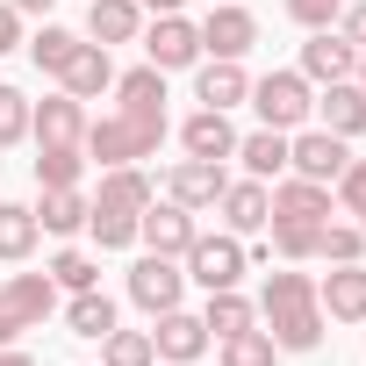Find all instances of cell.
<instances>
[{"label": "cell", "instance_id": "cell-1", "mask_svg": "<svg viewBox=\"0 0 366 366\" xmlns=\"http://www.w3.org/2000/svg\"><path fill=\"white\" fill-rule=\"evenodd\" d=\"M259 316H266V337L280 352H316L323 345V309H316V280L309 273H273L259 287Z\"/></svg>", "mask_w": 366, "mask_h": 366}, {"label": "cell", "instance_id": "cell-2", "mask_svg": "<svg viewBox=\"0 0 366 366\" xmlns=\"http://www.w3.org/2000/svg\"><path fill=\"white\" fill-rule=\"evenodd\" d=\"M158 144H165V108H115V115H101V122H86V137H79V151H86V165H137V158H158Z\"/></svg>", "mask_w": 366, "mask_h": 366}, {"label": "cell", "instance_id": "cell-3", "mask_svg": "<svg viewBox=\"0 0 366 366\" xmlns=\"http://www.w3.org/2000/svg\"><path fill=\"white\" fill-rule=\"evenodd\" d=\"M252 108H259L266 129H302L316 115V94H309L302 72H266V79H252Z\"/></svg>", "mask_w": 366, "mask_h": 366}, {"label": "cell", "instance_id": "cell-4", "mask_svg": "<svg viewBox=\"0 0 366 366\" xmlns=\"http://www.w3.org/2000/svg\"><path fill=\"white\" fill-rule=\"evenodd\" d=\"M244 266H252V252H244V237H194L187 244V280L202 287V295H216V287H237L244 280Z\"/></svg>", "mask_w": 366, "mask_h": 366}, {"label": "cell", "instance_id": "cell-5", "mask_svg": "<svg viewBox=\"0 0 366 366\" xmlns=\"http://www.w3.org/2000/svg\"><path fill=\"white\" fill-rule=\"evenodd\" d=\"M345 165H352V144H345V137H330V129H295V137H287V172H295V179L337 187Z\"/></svg>", "mask_w": 366, "mask_h": 366}, {"label": "cell", "instance_id": "cell-6", "mask_svg": "<svg viewBox=\"0 0 366 366\" xmlns=\"http://www.w3.org/2000/svg\"><path fill=\"white\" fill-rule=\"evenodd\" d=\"M179 295H187V273H179V259H165V252H144V259L129 266V302H137L144 316H165V309H179Z\"/></svg>", "mask_w": 366, "mask_h": 366}, {"label": "cell", "instance_id": "cell-7", "mask_svg": "<svg viewBox=\"0 0 366 366\" xmlns=\"http://www.w3.org/2000/svg\"><path fill=\"white\" fill-rule=\"evenodd\" d=\"M144 65H158V72L202 65V29H194L187 15H158V22L144 29Z\"/></svg>", "mask_w": 366, "mask_h": 366}, {"label": "cell", "instance_id": "cell-8", "mask_svg": "<svg viewBox=\"0 0 366 366\" xmlns=\"http://www.w3.org/2000/svg\"><path fill=\"white\" fill-rule=\"evenodd\" d=\"M202 237V223H194V209H179V202H151L144 216H137V244L144 252H165V259H187V244Z\"/></svg>", "mask_w": 366, "mask_h": 366}, {"label": "cell", "instance_id": "cell-9", "mask_svg": "<svg viewBox=\"0 0 366 366\" xmlns=\"http://www.w3.org/2000/svg\"><path fill=\"white\" fill-rule=\"evenodd\" d=\"M309 86H330V79H352L359 72V44L345 36V29H309V44H302V65H295Z\"/></svg>", "mask_w": 366, "mask_h": 366}, {"label": "cell", "instance_id": "cell-10", "mask_svg": "<svg viewBox=\"0 0 366 366\" xmlns=\"http://www.w3.org/2000/svg\"><path fill=\"white\" fill-rule=\"evenodd\" d=\"M158 330H151V352L165 359V366H194L216 337H209V323L202 316H187V309H165V316H151Z\"/></svg>", "mask_w": 366, "mask_h": 366}, {"label": "cell", "instance_id": "cell-11", "mask_svg": "<svg viewBox=\"0 0 366 366\" xmlns=\"http://www.w3.org/2000/svg\"><path fill=\"white\" fill-rule=\"evenodd\" d=\"M223 187H230V172H223L216 158H179V165L165 172V202H179V209H216Z\"/></svg>", "mask_w": 366, "mask_h": 366}, {"label": "cell", "instance_id": "cell-12", "mask_svg": "<svg viewBox=\"0 0 366 366\" xmlns=\"http://www.w3.org/2000/svg\"><path fill=\"white\" fill-rule=\"evenodd\" d=\"M259 44V22L252 8H237V0H223V8L202 15V58H244Z\"/></svg>", "mask_w": 366, "mask_h": 366}, {"label": "cell", "instance_id": "cell-13", "mask_svg": "<svg viewBox=\"0 0 366 366\" xmlns=\"http://www.w3.org/2000/svg\"><path fill=\"white\" fill-rule=\"evenodd\" d=\"M316 129H330V137H366V86L359 79H330L323 94H316Z\"/></svg>", "mask_w": 366, "mask_h": 366}, {"label": "cell", "instance_id": "cell-14", "mask_svg": "<svg viewBox=\"0 0 366 366\" xmlns=\"http://www.w3.org/2000/svg\"><path fill=\"white\" fill-rule=\"evenodd\" d=\"M316 309H323V323H366V266L352 259V266L323 273L316 280Z\"/></svg>", "mask_w": 366, "mask_h": 366}, {"label": "cell", "instance_id": "cell-15", "mask_svg": "<svg viewBox=\"0 0 366 366\" xmlns=\"http://www.w3.org/2000/svg\"><path fill=\"white\" fill-rule=\"evenodd\" d=\"M216 209H223V230L230 237H252V230L273 223V187H266V179H230Z\"/></svg>", "mask_w": 366, "mask_h": 366}, {"label": "cell", "instance_id": "cell-16", "mask_svg": "<svg viewBox=\"0 0 366 366\" xmlns=\"http://www.w3.org/2000/svg\"><path fill=\"white\" fill-rule=\"evenodd\" d=\"M29 137H36V144H79V137H86V101H72V94L29 101Z\"/></svg>", "mask_w": 366, "mask_h": 366}, {"label": "cell", "instance_id": "cell-17", "mask_svg": "<svg viewBox=\"0 0 366 366\" xmlns=\"http://www.w3.org/2000/svg\"><path fill=\"white\" fill-rule=\"evenodd\" d=\"M194 101H202V108H223V115H230L237 101H252L244 65H237V58H202V65H194Z\"/></svg>", "mask_w": 366, "mask_h": 366}, {"label": "cell", "instance_id": "cell-18", "mask_svg": "<svg viewBox=\"0 0 366 366\" xmlns=\"http://www.w3.org/2000/svg\"><path fill=\"white\" fill-rule=\"evenodd\" d=\"M144 36V8L137 0H86V44L115 51V44H137Z\"/></svg>", "mask_w": 366, "mask_h": 366}, {"label": "cell", "instance_id": "cell-19", "mask_svg": "<svg viewBox=\"0 0 366 366\" xmlns=\"http://www.w3.org/2000/svg\"><path fill=\"white\" fill-rule=\"evenodd\" d=\"M273 223H309V230H323V223H330V187L287 172L280 187H273Z\"/></svg>", "mask_w": 366, "mask_h": 366}, {"label": "cell", "instance_id": "cell-20", "mask_svg": "<svg viewBox=\"0 0 366 366\" xmlns=\"http://www.w3.org/2000/svg\"><path fill=\"white\" fill-rule=\"evenodd\" d=\"M179 151H187V158H230L237 151V129H230V115L223 108H194L187 122H179Z\"/></svg>", "mask_w": 366, "mask_h": 366}, {"label": "cell", "instance_id": "cell-21", "mask_svg": "<svg viewBox=\"0 0 366 366\" xmlns=\"http://www.w3.org/2000/svg\"><path fill=\"white\" fill-rule=\"evenodd\" d=\"M58 79H65V94H72V101H94V94H108V86H115V58H108L101 44H79V51H72V65H65Z\"/></svg>", "mask_w": 366, "mask_h": 366}, {"label": "cell", "instance_id": "cell-22", "mask_svg": "<svg viewBox=\"0 0 366 366\" xmlns=\"http://www.w3.org/2000/svg\"><path fill=\"white\" fill-rule=\"evenodd\" d=\"M230 158H244V179H280L287 172V129H252V137H237V151Z\"/></svg>", "mask_w": 366, "mask_h": 366}, {"label": "cell", "instance_id": "cell-23", "mask_svg": "<svg viewBox=\"0 0 366 366\" xmlns=\"http://www.w3.org/2000/svg\"><path fill=\"white\" fill-rule=\"evenodd\" d=\"M86 209H94V202H79V187H44L36 230H51V237H79V230H86Z\"/></svg>", "mask_w": 366, "mask_h": 366}, {"label": "cell", "instance_id": "cell-24", "mask_svg": "<svg viewBox=\"0 0 366 366\" xmlns=\"http://www.w3.org/2000/svg\"><path fill=\"white\" fill-rule=\"evenodd\" d=\"M65 330H72V337H94V345H101V337L115 330V302H108L101 287H79V295L65 302Z\"/></svg>", "mask_w": 366, "mask_h": 366}, {"label": "cell", "instance_id": "cell-25", "mask_svg": "<svg viewBox=\"0 0 366 366\" xmlns=\"http://www.w3.org/2000/svg\"><path fill=\"white\" fill-rule=\"evenodd\" d=\"M36 209H22V202H0V266H22L29 252H36Z\"/></svg>", "mask_w": 366, "mask_h": 366}, {"label": "cell", "instance_id": "cell-26", "mask_svg": "<svg viewBox=\"0 0 366 366\" xmlns=\"http://www.w3.org/2000/svg\"><path fill=\"white\" fill-rule=\"evenodd\" d=\"M0 295H8V302L22 309V323H29V330H36V323L58 309V280H51V273H15V280L0 287Z\"/></svg>", "mask_w": 366, "mask_h": 366}, {"label": "cell", "instance_id": "cell-27", "mask_svg": "<svg viewBox=\"0 0 366 366\" xmlns=\"http://www.w3.org/2000/svg\"><path fill=\"white\" fill-rule=\"evenodd\" d=\"M86 237H94L101 252H122V244H137V209L94 202V209H86Z\"/></svg>", "mask_w": 366, "mask_h": 366}, {"label": "cell", "instance_id": "cell-28", "mask_svg": "<svg viewBox=\"0 0 366 366\" xmlns=\"http://www.w3.org/2000/svg\"><path fill=\"white\" fill-rule=\"evenodd\" d=\"M280 359V345L252 323V330H230V337H216V366H273Z\"/></svg>", "mask_w": 366, "mask_h": 366}, {"label": "cell", "instance_id": "cell-29", "mask_svg": "<svg viewBox=\"0 0 366 366\" xmlns=\"http://www.w3.org/2000/svg\"><path fill=\"white\" fill-rule=\"evenodd\" d=\"M101 202H115V209H151L158 202V187H151V172H137V165H108V179H101Z\"/></svg>", "mask_w": 366, "mask_h": 366}, {"label": "cell", "instance_id": "cell-30", "mask_svg": "<svg viewBox=\"0 0 366 366\" xmlns=\"http://www.w3.org/2000/svg\"><path fill=\"white\" fill-rule=\"evenodd\" d=\"M86 151L79 144H36V187H79Z\"/></svg>", "mask_w": 366, "mask_h": 366}, {"label": "cell", "instance_id": "cell-31", "mask_svg": "<svg viewBox=\"0 0 366 366\" xmlns=\"http://www.w3.org/2000/svg\"><path fill=\"white\" fill-rule=\"evenodd\" d=\"M202 323H209V337H230V330H252V323H259V309H252L237 287H216V295H209V309H202Z\"/></svg>", "mask_w": 366, "mask_h": 366}, {"label": "cell", "instance_id": "cell-32", "mask_svg": "<svg viewBox=\"0 0 366 366\" xmlns=\"http://www.w3.org/2000/svg\"><path fill=\"white\" fill-rule=\"evenodd\" d=\"M79 44H86V36H72V29H58V22H44V29L29 36V58H36V72H51V79H58V72L72 65V51H79Z\"/></svg>", "mask_w": 366, "mask_h": 366}, {"label": "cell", "instance_id": "cell-33", "mask_svg": "<svg viewBox=\"0 0 366 366\" xmlns=\"http://www.w3.org/2000/svg\"><path fill=\"white\" fill-rule=\"evenodd\" d=\"M266 230H273V244H259V259H287V266L316 259V237L323 230H309V223H266Z\"/></svg>", "mask_w": 366, "mask_h": 366}, {"label": "cell", "instance_id": "cell-34", "mask_svg": "<svg viewBox=\"0 0 366 366\" xmlns=\"http://www.w3.org/2000/svg\"><path fill=\"white\" fill-rule=\"evenodd\" d=\"M101 366H158V352H151V330H108L101 337Z\"/></svg>", "mask_w": 366, "mask_h": 366}, {"label": "cell", "instance_id": "cell-35", "mask_svg": "<svg viewBox=\"0 0 366 366\" xmlns=\"http://www.w3.org/2000/svg\"><path fill=\"white\" fill-rule=\"evenodd\" d=\"M115 94H122V108H165V72L158 65H137V72L115 79Z\"/></svg>", "mask_w": 366, "mask_h": 366}, {"label": "cell", "instance_id": "cell-36", "mask_svg": "<svg viewBox=\"0 0 366 366\" xmlns=\"http://www.w3.org/2000/svg\"><path fill=\"white\" fill-rule=\"evenodd\" d=\"M366 252V230L359 223H323V237H316V259H330V266H352Z\"/></svg>", "mask_w": 366, "mask_h": 366}, {"label": "cell", "instance_id": "cell-37", "mask_svg": "<svg viewBox=\"0 0 366 366\" xmlns=\"http://www.w3.org/2000/svg\"><path fill=\"white\" fill-rule=\"evenodd\" d=\"M44 273H51V280H58L65 295H79V287H101V266H94L86 252H58V259H51Z\"/></svg>", "mask_w": 366, "mask_h": 366}, {"label": "cell", "instance_id": "cell-38", "mask_svg": "<svg viewBox=\"0 0 366 366\" xmlns=\"http://www.w3.org/2000/svg\"><path fill=\"white\" fill-rule=\"evenodd\" d=\"M29 137V94L22 86H0V151Z\"/></svg>", "mask_w": 366, "mask_h": 366}, {"label": "cell", "instance_id": "cell-39", "mask_svg": "<svg viewBox=\"0 0 366 366\" xmlns=\"http://www.w3.org/2000/svg\"><path fill=\"white\" fill-rule=\"evenodd\" d=\"M337 202H345V216L366 230V158H352V165L337 172Z\"/></svg>", "mask_w": 366, "mask_h": 366}, {"label": "cell", "instance_id": "cell-40", "mask_svg": "<svg viewBox=\"0 0 366 366\" xmlns=\"http://www.w3.org/2000/svg\"><path fill=\"white\" fill-rule=\"evenodd\" d=\"M337 8H345V0H287V15H295L302 29H330V22H337Z\"/></svg>", "mask_w": 366, "mask_h": 366}, {"label": "cell", "instance_id": "cell-41", "mask_svg": "<svg viewBox=\"0 0 366 366\" xmlns=\"http://www.w3.org/2000/svg\"><path fill=\"white\" fill-rule=\"evenodd\" d=\"M337 29H345V36H352V44L366 51V0H352V8H337Z\"/></svg>", "mask_w": 366, "mask_h": 366}, {"label": "cell", "instance_id": "cell-42", "mask_svg": "<svg viewBox=\"0 0 366 366\" xmlns=\"http://www.w3.org/2000/svg\"><path fill=\"white\" fill-rule=\"evenodd\" d=\"M15 44H22V15H15V8H8V0H0V58H8V51H15Z\"/></svg>", "mask_w": 366, "mask_h": 366}, {"label": "cell", "instance_id": "cell-43", "mask_svg": "<svg viewBox=\"0 0 366 366\" xmlns=\"http://www.w3.org/2000/svg\"><path fill=\"white\" fill-rule=\"evenodd\" d=\"M22 330H29V323H22V309H15V302H8V295H0V345H15V337H22Z\"/></svg>", "mask_w": 366, "mask_h": 366}, {"label": "cell", "instance_id": "cell-44", "mask_svg": "<svg viewBox=\"0 0 366 366\" xmlns=\"http://www.w3.org/2000/svg\"><path fill=\"white\" fill-rule=\"evenodd\" d=\"M137 8H151V15H179L187 0H137Z\"/></svg>", "mask_w": 366, "mask_h": 366}, {"label": "cell", "instance_id": "cell-45", "mask_svg": "<svg viewBox=\"0 0 366 366\" xmlns=\"http://www.w3.org/2000/svg\"><path fill=\"white\" fill-rule=\"evenodd\" d=\"M15 15H51V0H8Z\"/></svg>", "mask_w": 366, "mask_h": 366}, {"label": "cell", "instance_id": "cell-46", "mask_svg": "<svg viewBox=\"0 0 366 366\" xmlns=\"http://www.w3.org/2000/svg\"><path fill=\"white\" fill-rule=\"evenodd\" d=\"M0 366H36L29 352H15V345H0Z\"/></svg>", "mask_w": 366, "mask_h": 366}, {"label": "cell", "instance_id": "cell-47", "mask_svg": "<svg viewBox=\"0 0 366 366\" xmlns=\"http://www.w3.org/2000/svg\"><path fill=\"white\" fill-rule=\"evenodd\" d=\"M194 366H202V359H194Z\"/></svg>", "mask_w": 366, "mask_h": 366}]
</instances>
